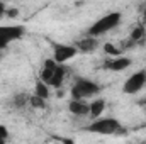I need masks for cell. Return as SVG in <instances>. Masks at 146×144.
<instances>
[{"label":"cell","mask_w":146,"mask_h":144,"mask_svg":"<svg viewBox=\"0 0 146 144\" xmlns=\"http://www.w3.org/2000/svg\"><path fill=\"white\" fill-rule=\"evenodd\" d=\"M87 131L92 132V134H99V136H115V134H121L124 132L121 122L117 119H112V117H100V119H95L92 124L87 126Z\"/></svg>","instance_id":"1"},{"label":"cell","mask_w":146,"mask_h":144,"mask_svg":"<svg viewBox=\"0 0 146 144\" xmlns=\"http://www.w3.org/2000/svg\"><path fill=\"white\" fill-rule=\"evenodd\" d=\"M121 19H122L121 12H109L107 15L100 17L97 22L92 24V27L88 29V36L99 37L102 34H106V32H109V31H112V29H115L121 24Z\"/></svg>","instance_id":"2"},{"label":"cell","mask_w":146,"mask_h":144,"mask_svg":"<svg viewBox=\"0 0 146 144\" xmlns=\"http://www.w3.org/2000/svg\"><path fill=\"white\" fill-rule=\"evenodd\" d=\"M100 92V87L87 78H76L72 87V100H87Z\"/></svg>","instance_id":"3"},{"label":"cell","mask_w":146,"mask_h":144,"mask_svg":"<svg viewBox=\"0 0 146 144\" xmlns=\"http://www.w3.org/2000/svg\"><path fill=\"white\" fill-rule=\"evenodd\" d=\"M26 29L22 26H0V51L5 49L10 42L21 39Z\"/></svg>","instance_id":"4"},{"label":"cell","mask_w":146,"mask_h":144,"mask_svg":"<svg viewBox=\"0 0 146 144\" xmlns=\"http://www.w3.org/2000/svg\"><path fill=\"white\" fill-rule=\"evenodd\" d=\"M78 49L73 44H54L53 48V61L56 65H65L66 61H70L72 58L76 56Z\"/></svg>","instance_id":"5"},{"label":"cell","mask_w":146,"mask_h":144,"mask_svg":"<svg viewBox=\"0 0 146 144\" xmlns=\"http://www.w3.org/2000/svg\"><path fill=\"white\" fill-rule=\"evenodd\" d=\"M146 85V71L141 70V71L133 73L126 81H124V87H122V92L127 93V95H134L138 92H141V88Z\"/></svg>","instance_id":"6"},{"label":"cell","mask_w":146,"mask_h":144,"mask_svg":"<svg viewBox=\"0 0 146 144\" xmlns=\"http://www.w3.org/2000/svg\"><path fill=\"white\" fill-rule=\"evenodd\" d=\"M131 59L126 58V56H117V58H110L104 63V68L109 70V71H124L126 68L131 66Z\"/></svg>","instance_id":"7"},{"label":"cell","mask_w":146,"mask_h":144,"mask_svg":"<svg viewBox=\"0 0 146 144\" xmlns=\"http://www.w3.org/2000/svg\"><path fill=\"white\" fill-rule=\"evenodd\" d=\"M68 110L72 112L73 115H88L90 112V104H87L85 100H72L70 105H68Z\"/></svg>","instance_id":"8"},{"label":"cell","mask_w":146,"mask_h":144,"mask_svg":"<svg viewBox=\"0 0 146 144\" xmlns=\"http://www.w3.org/2000/svg\"><path fill=\"white\" fill-rule=\"evenodd\" d=\"M66 66L65 65H58L56 66V70H54V75H53V78H51V81L48 83L49 87H54V88H60L61 85H63V81H65V76H66Z\"/></svg>","instance_id":"9"},{"label":"cell","mask_w":146,"mask_h":144,"mask_svg":"<svg viewBox=\"0 0 146 144\" xmlns=\"http://www.w3.org/2000/svg\"><path fill=\"white\" fill-rule=\"evenodd\" d=\"M56 63L53 61V59H48L44 65H42V70H41V81H44L46 85L51 81V78H53V75H54V70H56Z\"/></svg>","instance_id":"10"},{"label":"cell","mask_w":146,"mask_h":144,"mask_svg":"<svg viewBox=\"0 0 146 144\" xmlns=\"http://www.w3.org/2000/svg\"><path fill=\"white\" fill-rule=\"evenodd\" d=\"M104 110H106V100H104V98H97V100H94V102L90 104V112H88V115L95 120V119H100V115H102Z\"/></svg>","instance_id":"11"},{"label":"cell","mask_w":146,"mask_h":144,"mask_svg":"<svg viewBox=\"0 0 146 144\" xmlns=\"http://www.w3.org/2000/svg\"><path fill=\"white\" fill-rule=\"evenodd\" d=\"M95 48H97V39L95 37H85V39L78 41V44H76V49L82 51V53H90Z\"/></svg>","instance_id":"12"},{"label":"cell","mask_w":146,"mask_h":144,"mask_svg":"<svg viewBox=\"0 0 146 144\" xmlns=\"http://www.w3.org/2000/svg\"><path fill=\"white\" fill-rule=\"evenodd\" d=\"M131 42L133 44H138V42H145L146 39V29L143 26H138V27H134L133 31H131Z\"/></svg>","instance_id":"13"},{"label":"cell","mask_w":146,"mask_h":144,"mask_svg":"<svg viewBox=\"0 0 146 144\" xmlns=\"http://www.w3.org/2000/svg\"><path fill=\"white\" fill-rule=\"evenodd\" d=\"M34 95L39 97V98H42V100H46L49 97V85H46L44 81L39 80L36 83V88H34Z\"/></svg>","instance_id":"14"},{"label":"cell","mask_w":146,"mask_h":144,"mask_svg":"<svg viewBox=\"0 0 146 144\" xmlns=\"http://www.w3.org/2000/svg\"><path fill=\"white\" fill-rule=\"evenodd\" d=\"M27 102H29V97L24 95V93H17V95L14 97V105H15V107H24Z\"/></svg>","instance_id":"15"},{"label":"cell","mask_w":146,"mask_h":144,"mask_svg":"<svg viewBox=\"0 0 146 144\" xmlns=\"http://www.w3.org/2000/svg\"><path fill=\"white\" fill-rule=\"evenodd\" d=\"M29 104H31L33 107H36V108H44V107H46V100L39 98V97H36V95L29 97Z\"/></svg>","instance_id":"16"},{"label":"cell","mask_w":146,"mask_h":144,"mask_svg":"<svg viewBox=\"0 0 146 144\" xmlns=\"http://www.w3.org/2000/svg\"><path fill=\"white\" fill-rule=\"evenodd\" d=\"M104 49H106V53H107V54H112V58H117V56L122 53L119 48H115V46H114V44H110V42H107V44L104 46Z\"/></svg>","instance_id":"17"},{"label":"cell","mask_w":146,"mask_h":144,"mask_svg":"<svg viewBox=\"0 0 146 144\" xmlns=\"http://www.w3.org/2000/svg\"><path fill=\"white\" fill-rule=\"evenodd\" d=\"M7 137H9V131L3 126H0V144H5Z\"/></svg>","instance_id":"18"},{"label":"cell","mask_w":146,"mask_h":144,"mask_svg":"<svg viewBox=\"0 0 146 144\" xmlns=\"http://www.w3.org/2000/svg\"><path fill=\"white\" fill-rule=\"evenodd\" d=\"M5 14H7V5H5L3 2H0V19H2Z\"/></svg>","instance_id":"19"},{"label":"cell","mask_w":146,"mask_h":144,"mask_svg":"<svg viewBox=\"0 0 146 144\" xmlns=\"http://www.w3.org/2000/svg\"><path fill=\"white\" fill-rule=\"evenodd\" d=\"M9 12V17H15V14H17V10L15 9H12V10H7Z\"/></svg>","instance_id":"20"},{"label":"cell","mask_w":146,"mask_h":144,"mask_svg":"<svg viewBox=\"0 0 146 144\" xmlns=\"http://www.w3.org/2000/svg\"><path fill=\"white\" fill-rule=\"evenodd\" d=\"M141 144H146V143H141Z\"/></svg>","instance_id":"21"}]
</instances>
